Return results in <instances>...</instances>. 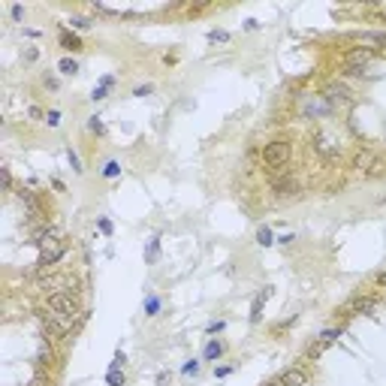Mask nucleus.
Listing matches in <instances>:
<instances>
[{"instance_id": "f257e3e1", "label": "nucleus", "mask_w": 386, "mask_h": 386, "mask_svg": "<svg viewBox=\"0 0 386 386\" xmlns=\"http://www.w3.org/2000/svg\"><path fill=\"white\" fill-rule=\"evenodd\" d=\"M293 157V145L284 139H275L269 145H262V166L266 169H284Z\"/></svg>"}, {"instance_id": "f03ea898", "label": "nucleus", "mask_w": 386, "mask_h": 386, "mask_svg": "<svg viewBox=\"0 0 386 386\" xmlns=\"http://www.w3.org/2000/svg\"><path fill=\"white\" fill-rule=\"evenodd\" d=\"M371 58H374V49H353L344 61V76H362Z\"/></svg>"}, {"instance_id": "7ed1b4c3", "label": "nucleus", "mask_w": 386, "mask_h": 386, "mask_svg": "<svg viewBox=\"0 0 386 386\" xmlns=\"http://www.w3.org/2000/svg\"><path fill=\"white\" fill-rule=\"evenodd\" d=\"M353 166L362 172V175H383L386 172V160L377 157V154H356Z\"/></svg>"}, {"instance_id": "20e7f679", "label": "nucleus", "mask_w": 386, "mask_h": 386, "mask_svg": "<svg viewBox=\"0 0 386 386\" xmlns=\"http://www.w3.org/2000/svg\"><path fill=\"white\" fill-rule=\"evenodd\" d=\"M269 296H272V287L259 290L257 296H254V302H251V323H259V320H262V308H266Z\"/></svg>"}, {"instance_id": "39448f33", "label": "nucleus", "mask_w": 386, "mask_h": 386, "mask_svg": "<svg viewBox=\"0 0 386 386\" xmlns=\"http://www.w3.org/2000/svg\"><path fill=\"white\" fill-rule=\"evenodd\" d=\"M278 383L281 386H305L308 383V374H305L302 368H290V371H284V374L278 377Z\"/></svg>"}, {"instance_id": "423d86ee", "label": "nucleus", "mask_w": 386, "mask_h": 386, "mask_svg": "<svg viewBox=\"0 0 386 386\" xmlns=\"http://www.w3.org/2000/svg\"><path fill=\"white\" fill-rule=\"evenodd\" d=\"M323 96H326V103H329V106H335V103H347V100H350V91H347L344 85H329Z\"/></svg>"}, {"instance_id": "0eeeda50", "label": "nucleus", "mask_w": 386, "mask_h": 386, "mask_svg": "<svg viewBox=\"0 0 386 386\" xmlns=\"http://www.w3.org/2000/svg\"><path fill=\"white\" fill-rule=\"evenodd\" d=\"M275 193H278V199H290V196L299 193V184H296L293 178H278V181H275Z\"/></svg>"}, {"instance_id": "6e6552de", "label": "nucleus", "mask_w": 386, "mask_h": 386, "mask_svg": "<svg viewBox=\"0 0 386 386\" xmlns=\"http://www.w3.org/2000/svg\"><path fill=\"white\" fill-rule=\"evenodd\" d=\"M224 350H226L224 341H218V338H208V341H205V350H202V356H205L208 362H218V359L224 356Z\"/></svg>"}, {"instance_id": "1a4fd4ad", "label": "nucleus", "mask_w": 386, "mask_h": 386, "mask_svg": "<svg viewBox=\"0 0 386 386\" xmlns=\"http://www.w3.org/2000/svg\"><path fill=\"white\" fill-rule=\"evenodd\" d=\"M377 308V299H353L347 305V314H371Z\"/></svg>"}, {"instance_id": "9d476101", "label": "nucleus", "mask_w": 386, "mask_h": 386, "mask_svg": "<svg viewBox=\"0 0 386 386\" xmlns=\"http://www.w3.org/2000/svg\"><path fill=\"white\" fill-rule=\"evenodd\" d=\"M329 112H332V106L326 103V96H314L305 103V115H329Z\"/></svg>"}, {"instance_id": "9b49d317", "label": "nucleus", "mask_w": 386, "mask_h": 386, "mask_svg": "<svg viewBox=\"0 0 386 386\" xmlns=\"http://www.w3.org/2000/svg\"><path fill=\"white\" fill-rule=\"evenodd\" d=\"M314 145H317V151H320V154H326V157H332V154L338 151V148H335V142H332L329 136H323V133L314 139Z\"/></svg>"}, {"instance_id": "f8f14e48", "label": "nucleus", "mask_w": 386, "mask_h": 386, "mask_svg": "<svg viewBox=\"0 0 386 386\" xmlns=\"http://www.w3.org/2000/svg\"><path fill=\"white\" fill-rule=\"evenodd\" d=\"M61 45L69 49V52H79V49H82V39H79L76 33H69V31H61Z\"/></svg>"}, {"instance_id": "ddd939ff", "label": "nucleus", "mask_w": 386, "mask_h": 386, "mask_svg": "<svg viewBox=\"0 0 386 386\" xmlns=\"http://www.w3.org/2000/svg\"><path fill=\"white\" fill-rule=\"evenodd\" d=\"M58 73H61V76H76V73H79V64H76L73 58H61V61H58Z\"/></svg>"}, {"instance_id": "4468645a", "label": "nucleus", "mask_w": 386, "mask_h": 386, "mask_svg": "<svg viewBox=\"0 0 386 386\" xmlns=\"http://www.w3.org/2000/svg\"><path fill=\"white\" fill-rule=\"evenodd\" d=\"M362 42H368V45H383V49H386V31L362 33Z\"/></svg>"}, {"instance_id": "2eb2a0df", "label": "nucleus", "mask_w": 386, "mask_h": 386, "mask_svg": "<svg viewBox=\"0 0 386 386\" xmlns=\"http://www.w3.org/2000/svg\"><path fill=\"white\" fill-rule=\"evenodd\" d=\"M257 245H262V248H272L275 245V235H272L269 226H259L257 229Z\"/></svg>"}, {"instance_id": "dca6fc26", "label": "nucleus", "mask_w": 386, "mask_h": 386, "mask_svg": "<svg viewBox=\"0 0 386 386\" xmlns=\"http://www.w3.org/2000/svg\"><path fill=\"white\" fill-rule=\"evenodd\" d=\"M115 175H121V163L109 160L106 166H103V178H115Z\"/></svg>"}, {"instance_id": "f3484780", "label": "nucleus", "mask_w": 386, "mask_h": 386, "mask_svg": "<svg viewBox=\"0 0 386 386\" xmlns=\"http://www.w3.org/2000/svg\"><path fill=\"white\" fill-rule=\"evenodd\" d=\"M232 36H229V31H208V42L211 45H218V42H229Z\"/></svg>"}, {"instance_id": "a211bd4d", "label": "nucleus", "mask_w": 386, "mask_h": 386, "mask_svg": "<svg viewBox=\"0 0 386 386\" xmlns=\"http://www.w3.org/2000/svg\"><path fill=\"white\" fill-rule=\"evenodd\" d=\"M157 254H160V238H151V245H148V262H154L157 259Z\"/></svg>"}, {"instance_id": "6ab92c4d", "label": "nucleus", "mask_w": 386, "mask_h": 386, "mask_svg": "<svg viewBox=\"0 0 386 386\" xmlns=\"http://www.w3.org/2000/svg\"><path fill=\"white\" fill-rule=\"evenodd\" d=\"M106 380H109V386H124V374H118V371H109V374H106Z\"/></svg>"}, {"instance_id": "aec40b11", "label": "nucleus", "mask_w": 386, "mask_h": 386, "mask_svg": "<svg viewBox=\"0 0 386 386\" xmlns=\"http://www.w3.org/2000/svg\"><path fill=\"white\" fill-rule=\"evenodd\" d=\"M45 124H49V127H58V124H61V112H58V109H52V112L45 115Z\"/></svg>"}, {"instance_id": "412c9836", "label": "nucleus", "mask_w": 386, "mask_h": 386, "mask_svg": "<svg viewBox=\"0 0 386 386\" xmlns=\"http://www.w3.org/2000/svg\"><path fill=\"white\" fill-rule=\"evenodd\" d=\"M9 15H12V21H25V6H18V3H15V6L9 9Z\"/></svg>"}, {"instance_id": "4be33fe9", "label": "nucleus", "mask_w": 386, "mask_h": 386, "mask_svg": "<svg viewBox=\"0 0 386 386\" xmlns=\"http://www.w3.org/2000/svg\"><path fill=\"white\" fill-rule=\"evenodd\" d=\"M69 25H73V28H79V31H88V28H91V18H79V15H76Z\"/></svg>"}, {"instance_id": "5701e85b", "label": "nucleus", "mask_w": 386, "mask_h": 386, "mask_svg": "<svg viewBox=\"0 0 386 386\" xmlns=\"http://www.w3.org/2000/svg\"><path fill=\"white\" fill-rule=\"evenodd\" d=\"M106 91H109L106 85H100V88H94V94H91V100H94V103H100V100H106Z\"/></svg>"}, {"instance_id": "b1692460", "label": "nucleus", "mask_w": 386, "mask_h": 386, "mask_svg": "<svg viewBox=\"0 0 386 386\" xmlns=\"http://www.w3.org/2000/svg\"><path fill=\"white\" fill-rule=\"evenodd\" d=\"M88 130H91V133H106V127L100 124V118H91V121H88Z\"/></svg>"}, {"instance_id": "393cba45", "label": "nucleus", "mask_w": 386, "mask_h": 386, "mask_svg": "<svg viewBox=\"0 0 386 386\" xmlns=\"http://www.w3.org/2000/svg\"><path fill=\"white\" fill-rule=\"evenodd\" d=\"M151 91H154L151 85H139V88L133 91V96H148V94H151Z\"/></svg>"}, {"instance_id": "a878e982", "label": "nucleus", "mask_w": 386, "mask_h": 386, "mask_svg": "<svg viewBox=\"0 0 386 386\" xmlns=\"http://www.w3.org/2000/svg\"><path fill=\"white\" fill-rule=\"evenodd\" d=\"M181 371H184V374H196V371H199V362H196V359H190V362H187Z\"/></svg>"}, {"instance_id": "bb28decb", "label": "nucleus", "mask_w": 386, "mask_h": 386, "mask_svg": "<svg viewBox=\"0 0 386 386\" xmlns=\"http://www.w3.org/2000/svg\"><path fill=\"white\" fill-rule=\"evenodd\" d=\"M224 326H226L224 320H214V323H208V332H211V335H214V332H224Z\"/></svg>"}, {"instance_id": "cd10ccee", "label": "nucleus", "mask_w": 386, "mask_h": 386, "mask_svg": "<svg viewBox=\"0 0 386 386\" xmlns=\"http://www.w3.org/2000/svg\"><path fill=\"white\" fill-rule=\"evenodd\" d=\"M36 58H39V52H36V49H28V55H25V61L31 64V61H36Z\"/></svg>"}, {"instance_id": "c85d7f7f", "label": "nucleus", "mask_w": 386, "mask_h": 386, "mask_svg": "<svg viewBox=\"0 0 386 386\" xmlns=\"http://www.w3.org/2000/svg\"><path fill=\"white\" fill-rule=\"evenodd\" d=\"M100 229H103V232H106V235H112V224H109V221H106V218H103V221H100Z\"/></svg>"}, {"instance_id": "c756f323", "label": "nucleus", "mask_w": 386, "mask_h": 386, "mask_svg": "<svg viewBox=\"0 0 386 386\" xmlns=\"http://www.w3.org/2000/svg\"><path fill=\"white\" fill-rule=\"evenodd\" d=\"M229 371H232V368H229V365H224V368H214V377H226V374H229Z\"/></svg>"}, {"instance_id": "7c9ffc66", "label": "nucleus", "mask_w": 386, "mask_h": 386, "mask_svg": "<svg viewBox=\"0 0 386 386\" xmlns=\"http://www.w3.org/2000/svg\"><path fill=\"white\" fill-rule=\"evenodd\" d=\"M28 386H45V377H42V374H36V377H33Z\"/></svg>"}, {"instance_id": "2f4dec72", "label": "nucleus", "mask_w": 386, "mask_h": 386, "mask_svg": "<svg viewBox=\"0 0 386 386\" xmlns=\"http://www.w3.org/2000/svg\"><path fill=\"white\" fill-rule=\"evenodd\" d=\"M257 28H259V25L254 21V18H248V21H245V31H257Z\"/></svg>"}, {"instance_id": "473e14b6", "label": "nucleus", "mask_w": 386, "mask_h": 386, "mask_svg": "<svg viewBox=\"0 0 386 386\" xmlns=\"http://www.w3.org/2000/svg\"><path fill=\"white\" fill-rule=\"evenodd\" d=\"M69 163H73V169H76V172H82V169H79V157H76L73 151H69Z\"/></svg>"}, {"instance_id": "72a5a7b5", "label": "nucleus", "mask_w": 386, "mask_h": 386, "mask_svg": "<svg viewBox=\"0 0 386 386\" xmlns=\"http://www.w3.org/2000/svg\"><path fill=\"white\" fill-rule=\"evenodd\" d=\"M28 115H31V118H42V112H39L36 106H31V109H28Z\"/></svg>"}, {"instance_id": "f704fd0d", "label": "nucleus", "mask_w": 386, "mask_h": 386, "mask_svg": "<svg viewBox=\"0 0 386 386\" xmlns=\"http://www.w3.org/2000/svg\"><path fill=\"white\" fill-rule=\"evenodd\" d=\"M377 284H380V287H386V272H380V275H377Z\"/></svg>"}, {"instance_id": "c9c22d12", "label": "nucleus", "mask_w": 386, "mask_h": 386, "mask_svg": "<svg viewBox=\"0 0 386 386\" xmlns=\"http://www.w3.org/2000/svg\"><path fill=\"white\" fill-rule=\"evenodd\" d=\"M262 386H281V383L278 380H269V383H262Z\"/></svg>"}]
</instances>
